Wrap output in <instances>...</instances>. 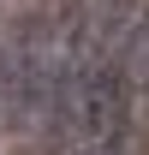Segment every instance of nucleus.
Returning a JSON list of instances; mask_svg holds the SVG:
<instances>
[{"label":"nucleus","mask_w":149,"mask_h":155,"mask_svg":"<svg viewBox=\"0 0 149 155\" xmlns=\"http://www.w3.org/2000/svg\"><path fill=\"white\" fill-rule=\"evenodd\" d=\"M60 119H66V131L78 143H101L125 125V90H119V78L90 66V72H72L60 84Z\"/></svg>","instance_id":"obj_1"},{"label":"nucleus","mask_w":149,"mask_h":155,"mask_svg":"<svg viewBox=\"0 0 149 155\" xmlns=\"http://www.w3.org/2000/svg\"><path fill=\"white\" fill-rule=\"evenodd\" d=\"M137 78H149V18H143V30H137Z\"/></svg>","instance_id":"obj_2"}]
</instances>
